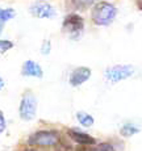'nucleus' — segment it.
I'll return each instance as SVG.
<instances>
[{
	"label": "nucleus",
	"mask_w": 142,
	"mask_h": 151,
	"mask_svg": "<svg viewBox=\"0 0 142 151\" xmlns=\"http://www.w3.org/2000/svg\"><path fill=\"white\" fill-rule=\"evenodd\" d=\"M117 16V8L115 4L108 1H97L92 7L91 19L97 27H108L115 21Z\"/></svg>",
	"instance_id": "f257e3e1"
},
{
	"label": "nucleus",
	"mask_w": 142,
	"mask_h": 151,
	"mask_svg": "<svg viewBox=\"0 0 142 151\" xmlns=\"http://www.w3.org/2000/svg\"><path fill=\"white\" fill-rule=\"evenodd\" d=\"M59 141L61 135L57 130H38L29 137L28 145L34 147H53Z\"/></svg>",
	"instance_id": "f03ea898"
},
{
	"label": "nucleus",
	"mask_w": 142,
	"mask_h": 151,
	"mask_svg": "<svg viewBox=\"0 0 142 151\" xmlns=\"http://www.w3.org/2000/svg\"><path fill=\"white\" fill-rule=\"evenodd\" d=\"M62 30L71 38H78L84 30V20L78 13H68L62 21Z\"/></svg>",
	"instance_id": "7ed1b4c3"
},
{
	"label": "nucleus",
	"mask_w": 142,
	"mask_h": 151,
	"mask_svg": "<svg viewBox=\"0 0 142 151\" xmlns=\"http://www.w3.org/2000/svg\"><path fill=\"white\" fill-rule=\"evenodd\" d=\"M37 99L32 92H25L20 100L19 114L24 121H32L37 114Z\"/></svg>",
	"instance_id": "20e7f679"
},
{
	"label": "nucleus",
	"mask_w": 142,
	"mask_h": 151,
	"mask_svg": "<svg viewBox=\"0 0 142 151\" xmlns=\"http://www.w3.org/2000/svg\"><path fill=\"white\" fill-rule=\"evenodd\" d=\"M134 74V67L130 65H116L112 66V67L107 68L105 74V79L108 80L109 83L116 84L118 82H123V80L128 79L132 75Z\"/></svg>",
	"instance_id": "39448f33"
},
{
	"label": "nucleus",
	"mask_w": 142,
	"mask_h": 151,
	"mask_svg": "<svg viewBox=\"0 0 142 151\" xmlns=\"http://www.w3.org/2000/svg\"><path fill=\"white\" fill-rule=\"evenodd\" d=\"M29 12L36 19H53L57 16V11L54 5L45 0H36L29 7Z\"/></svg>",
	"instance_id": "423d86ee"
},
{
	"label": "nucleus",
	"mask_w": 142,
	"mask_h": 151,
	"mask_svg": "<svg viewBox=\"0 0 142 151\" xmlns=\"http://www.w3.org/2000/svg\"><path fill=\"white\" fill-rule=\"evenodd\" d=\"M91 75H92L91 68L86 67V66L76 67L72 70L70 75H68V84L71 87H80L91 78Z\"/></svg>",
	"instance_id": "0eeeda50"
},
{
	"label": "nucleus",
	"mask_w": 142,
	"mask_h": 151,
	"mask_svg": "<svg viewBox=\"0 0 142 151\" xmlns=\"http://www.w3.org/2000/svg\"><path fill=\"white\" fill-rule=\"evenodd\" d=\"M21 75L22 76H28V78L41 79L43 76V70L41 66H40V63H37L36 60L28 59V60H25L21 66Z\"/></svg>",
	"instance_id": "6e6552de"
},
{
	"label": "nucleus",
	"mask_w": 142,
	"mask_h": 151,
	"mask_svg": "<svg viewBox=\"0 0 142 151\" xmlns=\"http://www.w3.org/2000/svg\"><path fill=\"white\" fill-rule=\"evenodd\" d=\"M67 135L75 143L79 145V146H94V145L96 143V139L94 137H91V135L87 134V133H83L76 129H68Z\"/></svg>",
	"instance_id": "1a4fd4ad"
},
{
	"label": "nucleus",
	"mask_w": 142,
	"mask_h": 151,
	"mask_svg": "<svg viewBox=\"0 0 142 151\" xmlns=\"http://www.w3.org/2000/svg\"><path fill=\"white\" fill-rule=\"evenodd\" d=\"M96 3L97 0H66V8L72 11V13H76L94 7Z\"/></svg>",
	"instance_id": "9d476101"
},
{
	"label": "nucleus",
	"mask_w": 142,
	"mask_h": 151,
	"mask_svg": "<svg viewBox=\"0 0 142 151\" xmlns=\"http://www.w3.org/2000/svg\"><path fill=\"white\" fill-rule=\"evenodd\" d=\"M76 120L79 121V124L84 127H91L95 122L94 117H92L91 114H88V113H86V112H78L76 113Z\"/></svg>",
	"instance_id": "9b49d317"
},
{
	"label": "nucleus",
	"mask_w": 142,
	"mask_h": 151,
	"mask_svg": "<svg viewBox=\"0 0 142 151\" xmlns=\"http://www.w3.org/2000/svg\"><path fill=\"white\" fill-rule=\"evenodd\" d=\"M14 16H16V11L13 8H0V24L5 25Z\"/></svg>",
	"instance_id": "f8f14e48"
},
{
	"label": "nucleus",
	"mask_w": 142,
	"mask_h": 151,
	"mask_svg": "<svg viewBox=\"0 0 142 151\" xmlns=\"http://www.w3.org/2000/svg\"><path fill=\"white\" fill-rule=\"evenodd\" d=\"M138 132H140V129H138L136 125H133V124H125V125H124V126L120 129L121 135H123V137H126V138L133 137V135L137 134Z\"/></svg>",
	"instance_id": "ddd939ff"
},
{
	"label": "nucleus",
	"mask_w": 142,
	"mask_h": 151,
	"mask_svg": "<svg viewBox=\"0 0 142 151\" xmlns=\"http://www.w3.org/2000/svg\"><path fill=\"white\" fill-rule=\"evenodd\" d=\"M14 43L11 40H0V54H5L9 50H12Z\"/></svg>",
	"instance_id": "4468645a"
},
{
	"label": "nucleus",
	"mask_w": 142,
	"mask_h": 151,
	"mask_svg": "<svg viewBox=\"0 0 142 151\" xmlns=\"http://www.w3.org/2000/svg\"><path fill=\"white\" fill-rule=\"evenodd\" d=\"M50 50H51V42L49 40H45L41 45V54L48 55V54H50Z\"/></svg>",
	"instance_id": "2eb2a0df"
},
{
	"label": "nucleus",
	"mask_w": 142,
	"mask_h": 151,
	"mask_svg": "<svg viewBox=\"0 0 142 151\" xmlns=\"http://www.w3.org/2000/svg\"><path fill=\"white\" fill-rule=\"evenodd\" d=\"M56 151H72V149L70 145H67L66 142H63L62 139H61L56 146Z\"/></svg>",
	"instance_id": "dca6fc26"
},
{
	"label": "nucleus",
	"mask_w": 142,
	"mask_h": 151,
	"mask_svg": "<svg viewBox=\"0 0 142 151\" xmlns=\"http://www.w3.org/2000/svg\"><path fill=\"white\" fill-rule=\"evenodd\" d=\"M95 151H115V149L111 143L104 142V143H100L97 147H95Z\"/></svg>",
	"instance_id": "f3484780"
},
{
	"label": "nucleus",
	"mask_w": 142,
	"mask_h": 151,
	"mask_svg": "<svg viewBox=\"0 0 142 151\" xmlns=\"http://www.w3.org/2000/svg\"><path fill=\"white\" fill-rule=\"evenodd\" d=\"M5 127H7V122H5V117H4V114H3V112L0 110V134H1V133L5 130Z\"/></svg>",
	"instance_id": "a211bd4d"
},
{
	"label": "nucleus",
	"mask_w": 142,
	"mask_h": 151,
	"mask_svg": "<svg viewBox=\"0 0 142 151\" xmlns=\"http://www.w3.org/2000/svg\"><path fill=\"white\" fill-rule=\"evenodd\" d=\"M75 151H95V147H92V146H79V147H76Z\"/></svg>",
	"instance_id": "6ab92c4d"
},
{
	"label": "nucleus",
	"mask_w": 142,
	"mask_h": 151,
	"mask_svg": "<svg viewBox=\"0 0 142 151\" xmlns=\"http://www.w3.org/2000/svg\"><path fill=\"white\" fill-rule=\"evenodd\" d=\"M4 84H5V83H4V79H3V78L0 76V91H1V89L4 88Z\"/></svg>",
	"instance_id": "aec40b11"
},
{
	"label": "nucleus",
	"mask_w": 142,
	"mask_h": 151,
	"mask_svg": "<svg viewBox=\"0 0 142 151\" xmlns=\"http://www.w3.org/2000/svg\"><path fill=\"white\" fill-rule=\"evenodd\" d=\"M137 7L140 11H142V0H137Z\"/></svg>",
	"instance_id": "412c9836"
},
{
	"label": "nucleus",
	"mask_w": 142,
	"mask_h": 151,
	"mask_svg": "<svg viewBox=\"0 0 142 151\" xmlns=\"http://www.w3.org/2000/svg\"><path fill=\"white\" fill-rule=\"evenodd\" d=\"M22 151H37L36 149H32V147H29V149H24Z\"/></svg>",
	"instance_id": "4be33fe9"
},
{
	"label": "nucleus",
	"mask_w": 142,
	"mask_h": 151,
	"mask_svg": "<svg viewBox=\"0 0 142 151\" xmlns=\"http://www.w3.org/2000/svg\"><path fill=\"white\" fill-rule=\"evenodd\" d=\"M3 29H4V25L0 24V36H1V33H3Z\"/></svg>",
	"instance_id": "5701e85b"
}]
</instances>
